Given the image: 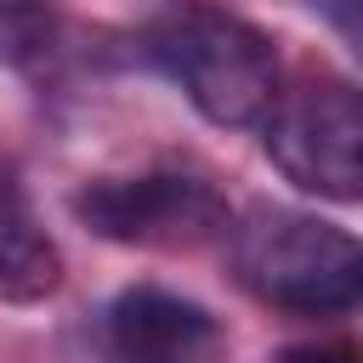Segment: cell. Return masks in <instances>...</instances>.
<instances>
[{
  "label": "cell",
  "mask_w": 363,
  "mask_h": 363,
  "mask_svg": "<svg viewBox=\"0 0 363 363\" xmlns=\"http://www.w3.org/2000/svg\"><path fill=\"white\" fill-rule=\"evenodd\" d=\"M147 62L221 130H255L284 91L272 40L238 11L182 0L159 11L142 34Z\"/></svg>",
  "instance_id": "obj_1"
},
{
  "label": "cell",
  "mask_w": 363,
  "mask_h": 363,
  "mask_svg": "<svg viewBox=\"0 0 363 363\" xmlns=\"http://www.w3.org/2000/svg\"><path fill=\"white\" fill-rule=\"evenodd\" d=\"M238 284L289 318H346L363 295V250L346 227L284 204H250L227 227Z\"/></svg>",
  "instance_id": "obj_2"
},
{
  "label": "cell",
  "mask_w": 363,
  "mask_h": 363,
  "mask_svg": "<svg viewBox=\"0 0 363 363\" xmlns=\"http://www.w3.org/2000/svg\"><path fill=\"white\" fill-rule=\"evenodd\" d=\"M68 210L96 238L130 244V250H204V244L227 238V227H233L221 187L199 170L96 176V182L74 187Z\"/></svg>",
  "instance_id": "obj_3"
},
{
  "label": "cell",
  "mask_w": 363,
  "mask_h": 363,
  "mask_svg": "<svg viewBox=\"0 0 363 363\" xmlns=\"http://www.w3.org/2000/svg\"><path fill=\"white\" fill-rule=\"evenodd\" d=\"M255 130L267 159L301 193H318L335 204H352L363 193V102L352 79L318 74L278 91Z\"/></svg>",
  "instance_id": "obj_4"
},
{
  "label": "cell",
  "mask_w": 363,
  "mask_h": 363,
  "mask_svg": "<svg viewBox=\"0 0 363 363\" xmlns=\"http://www.w3.org/2000/svg\"><path fill=\"white\" fill-rule=\"evenodd\" d=\"M108 363H227V329L193 295L130 284L96 312Z\"/></svg>",
  "instance_id": "obj_5"
},
{
  "label": "cell",
  "mask_w": 363,
  "mask_h": 363,
  "mask_svg": "<svg viewBox=\"0 0 363 363\" xmlns=\"http://www.w3.org/2000/svg\"><path fill=\"white\" fill-rule=\"evenodd\" d=\"M62 284V255L40 227L23 182L0 164V306H34Z\"/></svg>",
  "instance_id": "obj_6"
},
{
  "label": "cell",
  "mask_w": 363,
  "mask_h": 363,
  "mask_svg": "<svg viewBox=\"0 0 363 363\" xmlns=\"http://www.w3.org/2000/svg\"><path fill=\"white\" fill-rule=\"evenodd\" d=\"M62 45V23L51 0H0V68L40 74Z\"/></svg>",
  "instance_id": "obj_7"
},
{
  "label": "cell",
  "mask_w": 363,
  "mask_h": 363,
  "mask_svg": "<svg viewBox=\"0 0 363 363\" xmlns=\"http://www.w3.org/2000/svg\"><path fill=\"white\" fill-rule=\"evenodd\" d=\"M272 363H357L352 340H306V346H284Z\"/></svg>",
  "instance_id": "obj_8"
},
{
  "label": "cell",
  "mask_w": 363,
  "mask_h": 363,
  "mask_svg": "<svg viewBox=\"0 0 363 363\" xmlns=\"http://www.w3.org/2000/svg\"><path fill=\"white\" fill-rule=\"evenodd\" d=\"M312 6H323V11L340 23V34H346V40H357V0H312Z\"/></svg>",
  "instance_id": "obj_9"
}]
</instances>
